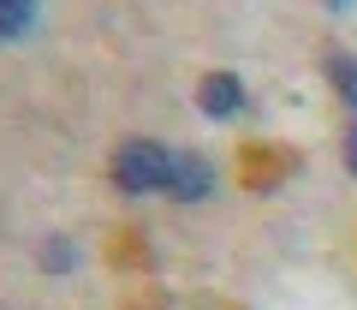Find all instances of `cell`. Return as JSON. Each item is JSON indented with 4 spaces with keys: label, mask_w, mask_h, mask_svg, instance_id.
<instances>
[{
    "label": "cell",
    "mask_w": 357,
    "mask_h": 310,
    "mask_svg": "<svg viewBox=\"0 0 357 310\" xmlns=\"http://www.w3.org/2000/svg\"><path fill=\"white\" fill-rule=\"evenodd\" d=\"M321 6H328V13H351L357 0H321Z\"/></svg>",
    "instance_id": "ba28073f"
},
{
    "label": "cell",
    "mask_w": 357,
    "mask_h": 310,
    "mask_svg": "<svg viewBox=\"0 0 357 310\" xmlns=\"http://www.w3.org/2000/svg\"><path fill=\"white\" fill-rule=\"evenodd\" d=\"M345 173L357 179V119H351V131H345Z\"/></svg>",
    "instance_id": "52a82bcc"
},
{
    "label": "cell",
    "mask_w": 357,
    "mask_h": 310,
    "mask_svg": "<svg viewBox=\"0 0 357 310\" xmlns=\"http://www.w3.org/2000/svg\"><path fill=\"white\" fill-rule=\"evenodd\" d=\"M77 263H84V251H77L66 232H48V239L36 245V269H42V274H72Z\"/></svg>",
    "instance_id": "5b68a950"
},
{
    "label": "cell",
    "mask_w": 357,
    "mask_h": 310,
    "mask_svg": "<svg viewBox=\"0 0 357 310\" xmlns=\"http://www.w3.org/2000/svg\"><path fill=\"white\" fill-rule=\"evenodd\" d=\"M244 78L238 72H208L203 84H197V114L203 119H238L244 114Z\"/></svg>",
    "instance_id": "3957f363"
},
{
    "label": "cell",
    "mask_w": 357,
    "mask_h": 310,
    "mask_svg": "<svg viewBox=\"0 0 357 310\" xmlns=\"http://www.w3.org/2000/svg\"><path fill=\"white\" fill-rule=\"evenodd\" d=\"M36 30V0H0V42H24Z\"/></svg>",
    "instance_id": "8992f818"
},
{
    "label": "cell",
    "mask_w": 357,
    "mask_h": 310,
    "mask_svg": "<svg viewBox=\"0 0 357 310\" xmlns=\"http://www.w3.org/2000/svg\"><path fill=\"white\" fill-rule=\"evenodd\" d=\"M321 78H328V90L357 114V54L351 48H328L321 54Z\"/></svg>",
    "instance_id": "277c9868"
},
{
    "label": "cell",
    "mask_w": 357,
    "mask_h": 310,
    "mask_svg": "<svg viewBox=\"0 0 357 310\" xmlns=\"http://www.w3.org/2000/svg\"><path fill=\"white\" fill-rule=\"evenodd\" d=\"M167 149H173V143L119 138L114 155H107V179H114V191L119 197H155V191H161V173H167Z\"/></svg>",
    "instance_id": "6da1fadb"
},
{
    "label": "cell",
    "mask_w": 357,
    "mask_h": 310,
    "mask_svg": "<svg viewBox=\"0 0 357 310\" xmlns=\"http://www.w3.org/2000/svg\"><path fill=\"white\" fill-rule=\"evenodd\" d=\"M161 191L173 197V203H208L215 197V161H208L203 149H185V143H173L167 149V173H161Z\"/></svg>",
    "instance_id": "7a4b0ae2"
}]
</instances>
